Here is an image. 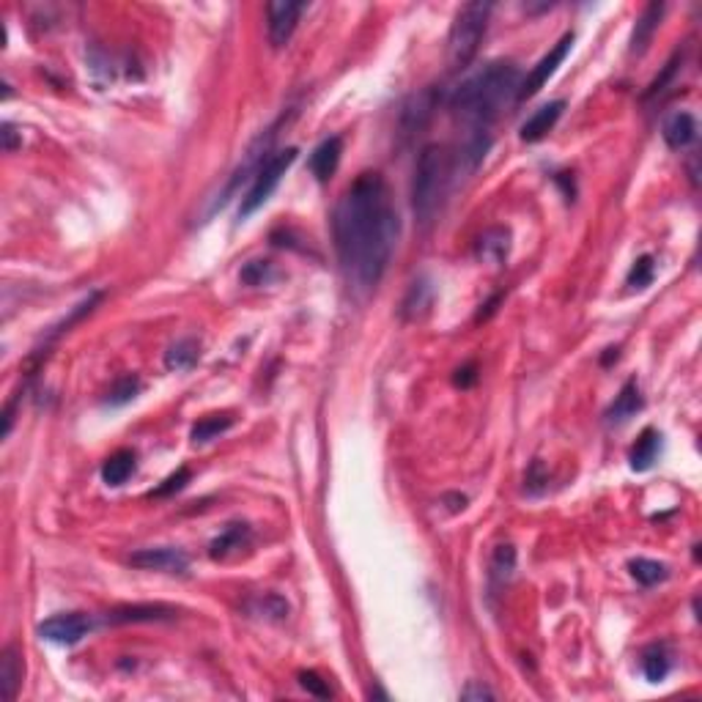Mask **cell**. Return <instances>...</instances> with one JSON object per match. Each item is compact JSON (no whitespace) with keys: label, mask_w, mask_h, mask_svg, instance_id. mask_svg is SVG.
Returning <instances> with one entry per match:
<instances>
[{"label":"cell","mask_w":702,"mask_h":702,"mask_svg":"<svg viewBox=\"0 0 702 702\" xmlns=\"http://www.w3.org/2000/svg\"><path fill=\"white\" fill-rule=\"evenodd\" d=\"M305 12H307V4H289V0H275V4H269L266 6L269 44H272L275 49L286 47Z\"/></svg>","instance_id":"cell-7"},{"label":"cell","mask_w":702,"mask_h":702,"mask_svg":"<svg viewBox=\"0 0 702 702\" xmlns=\"http://www.w3.org/2000/svg\"><path fill=\"white\" fill-rule=\"evenodd\" d=\"M571 44H573V33H565L546 56L538 61L532 69H529V75L521 80V88H519V99H529V96H535L538 91H541L546 83H549V77L557 72V67L565 61V56L571 52Z\"/></svg>","instance_id":"cell-8"},{"label":"cell","mask_w":702,"mask_h":702,"mask_svg":"<svg viewBox=\"0 0 702 702\" xmlns=\"http://www.w3.org/2000/svg\"><path fill=\"white\" fill-rule=\"evenodd\" d=\"M129 565L140 571H159V573H187L190 557L182 549L159 546V549H140L129 557Z\"/></svg>","instance_id":"cell-10"},{"label":"cell","mask_w":702,"mask_h":702,"mask_svg":"<svg viewBox=\"0 0 702 702\" xmlns=\"http://www.w3.org/2000/svg\"><path fill=\"white\" fill-rule=\"evenodd\" d=\"M401 220L379 173H362L333 214L335 250L354 291H373L395 253Z\"/></svg>","instance_id":"cell-1"},{"label":"cell","mask_w":702,"mask_h":702,"mask_svg":"<svg viewBox=\"0 0 702 702\" xmlns=\"http://www.w3.org/2000/svg\"><path fill=\"white\" fill-rule=\"evenodd\" d=\"M299 686H302L305 691H310L313 697H318V699H327V697L333 694L330 686L324 683V678L315 675V672H299Z\"/></svg>","instance_id":"cell-35"},{"label":"cell","mask_w":702,"mask_h":702,"mask_svg":"<svg viewBox=\"0 0 702 702\" xmlns=\"http://www.w3.org/2000/svg\"><path fill=\"white\" fill-rule=\"evenodd\" d=\"M653 278H656L653 255H642V258H636V263L631 266V272H628V286L636 289V291H642V289H647V286L653 283Z\"/></svg>","instance_id":"cell-30"},{"label":"cell","mask_w":702,"mask_h":702,"mask_svg":"<svg viewBox=\"0 0 702 702\" xmlns=\"http://www.w3.org/2000/svg\"><path fill=\"white\" fill-rule=\"evenodd\" d=\"M659 453H662V434L656 428H644L636 440V445L631 448V469L647 472L659 461Z\"/></svg>","instance_id":"cell-19"},{"label":"cell","mask_w":702,"mask_h":702,"mask_svg":"<svg viewBox=\"0 0 702 702\" xmlns=\"http://www.w3.org/2000/svg\"><path fill=\"white\" fill-rule=\"evenodd\" d=\"M278 127H280V121L278 124H272L269 129H263L255 140H253V146L247 148V154H244V159L239 162V168L234 171V176L228 179V184H226V190L218 195V200H214V206L211 209H220V206H226L239 190H242V184H247V182H253L255 176H258V171L266 165V159L272 156L269 151H272V146H275V138H278Z\"/></svg>","instance_id":"cell-6"},{"label":"cell","mask_w":702,"mask_h":702,"mask_svg":"<svg viewBox=\"0 0 702 702\" xmlns=\"http://www.w3.org/2000/svg\"><path fill=\"white\" fill-rule=\"evenodd\" d=\"M456 387H461V390H469L475 382H477V365L475 362H469V365H464V368H458L456 370Z\"/></svg>","instance_id":"cell-37"},{"label":"cell","mask_w":702,"mask_h":702,"mask_svg":"<svg viewBox=\"0 0 702 702\" xmlns=\"http://www.w3.org/2000/svg\"><path fill=\"white\" fill-rule=\"evenodd\" d=\"M297 154H299L297 148H286V151H278V154H272V156L266 159V165L258 171V176L253 179L250 190H247L244 198H242V206H239V218H242V220L250 218V214H255V211L269 200V195L278 190L280 179H283L286 171L294 165Z\"/></svg>","instance_id":"cell-5"},{"label":"cell","mask_w":702,"mask_h":702,"mask_svg":"<svg viewBox=\"0 0 702 702\" xmlns=\"http://www.w3.org/2000/svg\"><path fill=\"white\" fill-rule=\"evenodd\" d=\"M135 472V453L132 450H116L111 458L102 464V480L107 485H124Z\"/></svg>","instance_id":"cell-24"},{"label":"cell","mask_w":702,"mask_h":702,"mask_svg":"<svg viewBox=\"0 0 702 702\" xmlns=\"http://www.w3.org/2000/svg\"><path fill=\"white\" fill-rule=\"evenodd\" d=\"M461 699H467V702H475V699H494V691L485 689V686H480V683H469V686L461 691Z\"/></svg>","instance_id":"cell-38"},{"label":"cell","mask_w":702,"mask_h":702,"mask_svg":"<svg viewBox=\"0 0 702 702\" xmlns=\"http://www.w3.org/2000/svg\"><path fill=\"white\" fill-rule=\"evenodd\" d=\"M176 609L165 604H127L107 612L111 623H159V620H173Z\"/></svg>","instance_id":"cell-15"},{"label":"cell","mask_w":702,"mask_h":702,"mask_svg":"<svg viewBox=\"0 0 702 702\" xmlns=\"http://www.w3.org/2000/svg\"><path fill=\"white\" fill-rule=\"evenodd\" d=\"M521 72L508 61H494L472 75L450 96V111L469 129H489V124L519 99Z\"/></svg>","instance_id":"cell-2"},{"label":"cell","mask_w":702,"mask_h":702,"mask_svg":"<svg viewBox=\"0 0 702 702\" xmlns=\"http://www.w3.org/2000/svg\"><path fill=\"white\" fill-rule=\"evenodd\" d=\"M680 64H683V52L678 49L675 56L667 61V67H664V72L651 83V88H647V93H644V99H653V96H659V93H664L667 91V85L675 80V75H678V69H680Z\"/></svg>","instance_id":"cell-31"},{"label":"cell","mask_w":702,"mask_h":702,"mask_svg":"<svg viewBox=\"0 0 702 702\" xmlns=\"http://www.w3.org/2000/svg\"><path fill=\"white\" fill-rule=\"evenodd\" d=\"M492 146V138H489V129H469L464 146L458 148V156H456V176L458 179H469L477 168L480 162L485 156V151H489Z\"/></svg>","instance_id":"cell-11"},{"label":"cell","mask_w":702,"mask_h":702,"mask_svg":"<svg viewBox=\"0 0 702 702\" xmlns=\"http://www.w3.org/2000/svg\"><path fill=\"white\" fill-rule=\"evenodd\" d=\"M662 14H664V4H651L642 12V17L634 25V33H631V47H628L631 56H642V52L647 49V44L653 41V33L662 25Z\"/></svg>","instance_id":"cell-17"},{"label":"cell","mask_w":702,"mask_h":702,"mask_svg":"<svg viewBox=\"0 0 702 702\" xmlns=\"http://www.w3.org/2000/svg\"><path fill=\"white\" fill-rule=\"evenodd\" d=\"M450 179H453L450 154L437 143L425 146L417 156L414 182H412V209L422 228H428L437 220L442 200L448 195V187H450Z\"/></svg>","instance_id":"cell-3"},{"label":"cell","mask_w":702,"mask_h":702,"mask_svg":"<svg viewBox=\"0 0 702 702\" xmlns=\"http://www.w3.org/2000/svg\"><path fill=\"white\" fill-rule=\"evenodd\" d=\"M642 672L651 683H659L670 675V656H667L664 647H659V644L647 647L644 656H642Z\"/></svg>","instance_id":"cell-28"},{"label":"cell","mask_w":702,"mask_h":702,"mask_svg":"<svg viewBox=\"0 0 702 702\" xmlns=\"http://www.w3.org/2000/svg\"><path fill=\"white\" fill-rule=\"evenodd\" d=\"M138 393H140V379L129 373V376H124V379H119V382L113 385L111 395H107V404H113V406L129 404Z\"/></svg>","instance_id":"cell-32"},{"label":"cell","mask_w":702,"mask_h":702,"mask_svg":"<svg viewBox=\"0 0 702 702\" xmlns=\"http://www.w3.org/2000/svg\"><path fill=\"white\" fill-rule=\"evenodd\" d=\"M628 571H631V576H634L642 587H653V584H659V582H664V579L670 576V571H667L664 563L647 560V557L631 560V563H628Z\"/></svg>","instance_id":"cell-26"},{"label":"cell","mask_w":702,"mask_h":702,"mask_svg":"<svg viewBox=\"0 0 702 702\" xmlns=\"http://www.w3.org/2000/svg\"><path fill=\"white\" fill-rule=\"evenodd\" d=\"M513 571H516V549L511 544L497 546L494 555H492V563H489V584H492V590L494 592L502 590L511 582Z\"/></svg>","instance_id":"cell-22"},{"label":"cell","mask_w":702,"mask_h":702,"mask_svg":"<svg viewBox=\"0 0 702 702\" xmlns=\"http://www.w3.org/2000/svg\"><path fill=\"white\" fill-rule=\"evenodd\" d=\"M642 406H644V401H642L639 385H636V379H628V382L620 387V393L615 395L612 406L607 409V422H609V425H620V422L631 420Z\"/></svg>","instance_id":"cell-16"},{"label":"cell","mask_w":702,"mask_h":702,"mask_svg":"<svg viewBox=\"0 0 702 702\" xmlns=\"http://www.w3.org/2000/svg\"><path fill=\"white\" fill-rule=\"evenodd\" d=\"M247 535H250V529H247L244 524H231V527H226V532H223L220 538H214L211 557H226L228 552L239 549V546L247 541Z\"/></svg>","instance_id":"cell-29"},{"label":"cell","mask_w":702,"mask_h":702,"mask_svg":"<svg viewBox=\"0 0 702 702\" xmlns=\"http://www.w3.org/2000/svg\"><path fill=\"white\" fill-rule=\"evenodd\" d=\"M93 628V623L80 615V612H69V615H56L44 623H39V636L56 644H77L83 636H88V631Z\"/></svg>","instance_id":"cell-9"},{"label":"cell","mask_w":702,"mask_h":702,"mask_svg":"<svg viewBox=\"0 0 702 702\" xmlns=\"http://www.w3.org/2000/svg\"><path fill=\"white\" fill-rule=\"evenodd\" d=\"M662 135H664V143L670 148L680 151V148H686V146H691L697 140V121H694L691 113H672L664 121Z\"/></svg>","instance_id":"cell-20"},{"label":"cell","mask_w":702,"mask_h":702,"mask_svg":"<svg viewBox=\"0 0 702 702\" xmlns=\"http://www.w3.org/2000/svg\"><path fill=\"white\" fill-rule=\"evenodd\" d=\"M200 357V349H198V341L195 338H184V341H176L168 354H165V368L168 370H190Z\"/></svg>","instance_id":"cell-25"},{"label":"cell","mask_w":702,"mask_h":702,"mask_svg":"<svg viewBox=\"0 0 702 702\" xmlns=\"http://www.w3.org/2000/svg\"><path fill=\"white\" fill-rule=\"evenodd\" d=\"M190 483V469L187 467H182L179 472H173L165 483L162 485H156V489L151 492V497H171V494H176V492H182L184 485Z\"/></svg>","instance_id":"cell-34"},{"label":"cell","mask_w":702,"mask_h":702,"mask_svg":"<svg viewBox=\"0 0 702 702\" xmlns=\"http://www.w3.org/2000/svg\"><path fill=\"white\" fill-rule=\"evenodd\" d=\"M563 111H565V102H563V99L549 102V104L541 107V111H535V113L524 121V127H521V140H524V143L544 140V138L555 129V124L560 121Z\"/></svg>","instance_id":"cell-14"},{"label":"cell","mask_w":702,"mask_h":702,"mask_svg":"<svg viewBox=\"0 0 702 702\" xmlns=\"http://www.w3.org/2000/svg\"><path fill=\"white\" fill-rule=\"evenodd\" d=\"M511 250V234L505 228H489L475 247V255L485 263H502Z\"/></svg>","instance_id":"cell-21"},{"label":"cell","mask_w":702,"mask_h":702,"mask_svg":"<svg viewBox=\"0 0 702 702\" xmlns=\"http://www.w3.org/2000/svg\"><path fill=\"white\" fill-rule=\"evenodd\" d=\"M272 275L275 272H272V263H269V261H250L242 269V283L244 286H263Z\"/></svg>","instance_id":"cell-33"},{"label":"cell","mask_w":702,"mask_h":702,"mask_svg":"<svg viewBox=\"0 0 702 702\" xmlns=\"http://www.w3.org/2000/svg\"><path fill=\"white\" fill-rule=\"evenodd\" d=\"M492 12H494V6L483 4V0L458 9L456 20L450 25V36H448V58H450L453 69H467L475 61L480 41L485 36V28H489Z\"/></svg>","instance_id":"cell-4"},{"label":"cell","mask_w":702,"mask_h":702,"mask_svg":"<svg viewBox=\"0 0 702 702\" xmlns=\"http://www.w3.org/2000/svg\"><path fill=\"white\" fill-rule=\"evenodd\" d=\"M546 483H549V475L544 472V464H541V461H532V467H529V472H527V492H529V494H541V492L546 489Z\"/></svg>","instance_id":"cell-36"},{"label":"cell","mask_w":702,"mask_h":702,"mask_svg":"<svg viewBox=\"0 0 702 702\" xmlns=\"http://www.w3.org/2000/svg\"><path fill=\"white\" fill-rule=\"evenodd\" d=\"M431 302H434V289H431V283L428 280H414L412 289L406 291L404 302H401V315L414 321V318L428 313Z\"/></svg>","instance_id":"cell-23"},{"label":"cell","mask_w":702,"mask_h":702,"mask_svg":"<svg viewBox=\"0 0 702 702\" xmlns=\"http://www.w3.org/2000/svg\"><path fill=\"white\" fill-rule=\"evenodd\" d=\"M4 148L6 151H14L17 148V132L12 124H4Z\"/></svg>","instance_id":"cell-39"},{"label":"cell","mask_w":702,"mask_h":702,"mask_svg":"<svg viewBox=\"0 0 702 702\" xmlns=\"http://www.w3.org/2000/svg\"><path fill=\"white\" fill-rule=\"evenodd\" d=\"M437 88L431 85V88H422L420 93H414L406 104H404V113H401V124H404V129L406 132H420L428 121H431V116H434V111H437Z\"/></svg>","instance_id":"cell-13"},{"label":"cell","mask_w":702,"mask_h":702,"mask_svg":"<svg viewBox=\"0 0 702 702\" xmlns=\"http://www.w3.org/2000/svg\"><path fill=\"white\" fill-rule=\"evenodd\" d=\"M234 425V420L228 414H211V417H203L192 425V442H211L218 440L220 434H226V431Z\"/></svg>","instance_id":"cell-27"},{"label":"cell","mask_w":702,"mask_h":702,"mask_svg":"<svg viewBox=\"0 0 702 702\" xmlns=\"http://www.w3.org/2000/svg\"><path fill=\"white\" fill-rule=\"evenodd\" d=\"M20 686H22V656L14 644H9L0 653V694L6 699H17Z\"/></svg>","instance_id":"cell-18"},{"label":"cell","mask_w":702,"mask_h":702,"mask_svg":"<svg viewBox=\"0 0 702 702\" xmlns=\"http://www.w3.org/2000/svg\"><path fill=\"white\" fill-rule=\"evenodd\" d=\"M341 154H343V140L338 138V135H333V138H327V140H321L313 151H310V159H307V165H310V173L315 176V182H330L333 176H335V171H338V162H341Z\"/></svg>","instance_id":"cell-12"}]
</instances>
